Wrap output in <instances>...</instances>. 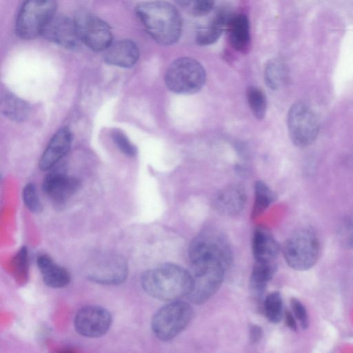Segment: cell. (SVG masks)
<instances>
[{
    "label": "cell",
    "instance_id": "cell-1",
    "mask_svg": "<svg viewBox=\"0 0 353 353\" xmlns=\"http://www.w3.org/2000/svg\"><path fill=\"white\" fill-rule=\"evenodd\" d=\"M141 282L148 294L165 301L188 296L192 288L190 272L173 263L162 264L145 271Z\"/></svg>",
    "mask_w": 353,
    "mask_h": 353
},
{
    "label": "cell",
    "instance_id": "cell-2",
    "mask_svg": "<svg viewBox=\"0 0 353 353\" xmlns=\"http://www.w3.org/2000/svg\"><path fill=\"white\" fill-rule=\"evenodd\" d=\"M137 14L150 37L161 45H172L180 38L182 21L177 9L171 3L161 1L141 3Z\"/></svg>",
    "mask_w": 353,
    "mask_h": 353
},
{
    "label": "cell",
    "instance_id": "cell-3",
    "mask_svg": "<svg viewBox=\"0 0 353 353\" xmlns=\"http://www.w3.org/2000/svg\"><path fill=\"white\" fill-rule=\"evenodd\" d=\"M188 256L190 263H210L226 270L232 262V252L227 237L214 229L201 232L191 241Z\"/></svg>",
    "mask_w": 353,
    "mask_h": 353
},
{
    "label": "cell",
    "instance_id": "cell-4",
    "mask_svg": "<svg viewBox=\"0 0 353 353\" xmlns=\"http://www.w3.org/2000/svg\"><path fill=\"white\" fill-rule=\"evenodd\" d=\"M283 254L292 269L305 271L312 268L320 254V243L316 232L309 228L298 230L285 242Z\"/></svg>",
    "mask_w": 353,
    "mask_h": 353
},
{
    "label": "cell",
    "instance_id": "cell-5",
    "mask_svg": "<svg viewBox=\"0 0 353 353\" xmlns=\"http://www.w3.org/2000/svg\"><path fill=\"white\" fill-rule=\"evenodd\" d=\"M205 81V72L196 60L181 57L174 60L165 74L168 88L178 94H193L203 87Z\"/></svg>",
    "mask_w": 353,
    "mask_h": 353
},
{
    "label": "cell",
    "instance_id": "cell-6",
    "mask_svg": "<svg viewBox=\"0 0 353 353\" xmlns=\"http://www.w3.org/2000/svg\"><path fill=\"white\" fill-rule=\"evenodd\" d=\"M56 0H26L16 20L19 37L31 39L41 34L44 28L55 15Z\"/></svg>",
    "mask_w": 353,
    "mask_h": 353
},
{
    "label": "cell",
    "instance_id": "cell-7",
    "mask_svg": "<svg viewBox=\"0 0 353 353\" xmlns=\"http://www.w3.org/2000/svg\"><path fill=\"white\" fill-rule=\"evenodd\" d=\"M192 316L193 310L190 304L174 301L155 313L152 319V330L159 339L170 341L188 325Z\"/></svg>",
    "mask_w": 353,
    "mask_h": 353
},
{
    "label": "cell",
    "instance_id": "cell-8",
    "mask_svg": "<svg viewBox=\"0 0 353 353\" xmlns=\"http://www.w3.org/2000/svg\"><path fill=\"white\" fill-rule=\"evenodd\" d=\"M190 264L192 288L187 297L191 303L200 305L207 301L221 287L226 270L215 263Z\"/></svg>",
    "mask_w": 353,
    "mask_h": 353
},
{
    "label": "cell",
    "instance_id": "cell-9",
    "mask_svg": "<svg viewBox=\"0 0 353 353\" xmlns=\"http://www.w3.org/2000/svg\"><path fill=\"white\" fill-rule=\"evenodd\" d=\"M287 123L290 138L297 147L303 148L310 145L319 134L318 118L305 102L298 101L291 106Z\"/></svg>",
    "mask_w": 353,
    "mask_h": 353
},
{
    "label": "cell",
    "instance_id": "cell-10",
    "mask_svg": "<svg viewBox=\"0 0 353 353\" xmlns=\"http://www.w3.org/2000/svg\"><path fill=\"white\" fill-rule=\"evenodd\" d=\"M74 21L81 41L91 50L104 51L112 42L109 26L93 14L79 11Z\"/></svg>",
    "mask_w": 353,
    "mask_h": 353
},
{
    "label": "cell",
    "instance_id": "cell-11",
    "mask_svg": "<svg viewBox=\"0 0 353 353\" xmlns=\"http://www.w3.org/2000/svg\"><path fill=\"white\" fill-rule=\"evenodd\" d=\"M90 279L103 284L117 285L122 283L128 274L125 261L114 254H102L94 259L88 265Z\"/></svg>",
    "mask_w": 353,
    "mask_h": 353
},
{
    "label": "cell",
    "instance_id": "cell-12",
    "mask_svg": "<svg viewBox=\"0 0 353 353\" xmlns=\"http://www.w3.org/2000/svg\"><path fill=\"white\" fill-rule=\"evenodd\" d=\"M112 322L110 312L105 308L89 305L81 308L74 317L77 332L84 336L95 338L105 334Z\"/></svg>",
    "mask_w": 353,
    "mask_h": 353
},
{
    "label": "cell",
    "instance_id": "cell-13",
    "mask_svg": "<svg viewBox=\"0 0 353 353\" xmlns=\"http://www.w3.org/2000/svg\"><path fill=\"white\" fill-rule=\"evenodd\" d=\"M43 182V190L56 203H63L78 190L80 183L68 176L63 166L52 167Z\"/></svg>",
    "mask_w": 353,
    "mask_h": 353
},
{
    "label": "cell",
    "instance_id": "cell-14",
    "mask_svg": "<svg viewBox=\"0 0 353 353\" xmlns=\"http://www.w3.org/2000/svg\"><path fill=\"white\" fill-rule=\"evenodd\" d=\"M41 34L49 41L70 50L77 48L81 41L74 21L63 15L55 14Z\"/></svg>",
    "mask_w": 353,
    "mask_h": 353
},
{
    "label": "cell",
    "instance_id": "cell-15",
    "mask_svg": "<svg viewBox=\"0 0 353 353\" xmlns=\"http://www.w3.org/2000/svg\"><path fill=\"white\" fill-rule=\"evenodd\" d=\"M245 201L244 188L240 185L234 184L219 191L212 200V206L222 215L235 216L241 212Z\"/></svg>",
    "mask_w": 353,
    "mask_h": 353
},
{
    "label": "cell",
    "instance_id": "cell-16",
    "mask_svg": "<svg viewBox=\"0 0 353 353\" xmlns=\"http://www.w3.org/2000/svg\"><path fill=\"white\" fill-rule=\"evenodd\" d=\"M72 141L71 132L68 127L59 129L52 137L39 161L42 171L50 170L67 153Z\"/></svg>",
    "mask_w": 353,
    "mask_h": 353
},
{
    "label": "cell",
    "instance_id": "cell-17",
    "mask_svg": "<svg viewBox=\"0 0 353 353\" xmlns=\"http://www.w3.org/2000/svg\"><path fill=\"white\" fill-rule=\"evenodd\" d=\"M104 51V60L106 63L122 68L133 66L139 57L137 46L128 39L112 42Z\"/></svg>",
    "mask_w": 353,
    "mask_h": 353
},
{
    "label": "cell",
    "instance_id": "cell-18",
    "mask_svg": "<svg viewBox=\"0 0 353 353\" xmlns=\"http://www.w3.org/2000/svg\"><path fill=\"white\" fill-rule=\"evenodd\" d=\"M254 261L276 262L279 245L271 232L263 226L255 228L252 241Z\"/></svg>",
    "mask_w": 353,
    "mask_h": 353
},
{
    "label": "cell",
    "instance_id": "cell-19",
    "mask_svg": "<svg viewBox=\"0 0 353 353\" xmlns=\"http://www.w3.org/2000/svg\"><path fill=\"white\" fill-rule=\"evenodd\" d=\"M37 264L46 285L53 288H63L70 281V274L63 267L58 265L49 255H40Z\"/></svg>",
    "mask_w": 353,
    "mask_h": 353
},
{
    "label": "cell",
    "instance_id": "cell-20",
    "mask_svg": "<svg viewBox=\"0 0 353 353\" xmlns=\"http://www.w3.org/2000/svg\"><path fill=\"white\" fill-rule=\"evenodd\" d=\"M226 28L233 48L239 51L245 52L250 41V25L247 17L244 14L230 16Z\"/></svg>",
    "mask_w": 353,
    "mask_h": 353
},
{
    "label": "cell",
    "instance_id": "cell-21",
    "mask_svg": "<svg viewBox=\"0 0 353 353\" xmlns=\"http://www.w3.org/2000/svg\"><path fill=\"white\" fill-rule=\"evenodd\" d=\"M276 270V262L254 261L250 280L251 292L256 299H261L268 283Z\"/></svg>",
    "mask_w": 353,
    "mask_h": 353
},
{
    "label": "cell",
    "instance_id": "cell-22",
    "mask_svg": "<svg viewBox=\"0 0 353 353\" xmlns=\"http://www.w3.org/2000/svg\"><path fill=\"white\" fill-rule=\"evenodd\" d=\"M230 17V15L224 12H219L206 28L198 32L196 42L201 46L210 45L216 42L226 28Z\"/></svg>",
    "mask_w": 353,
    "mask_h": 353
},
{
    "label": "cell",
    "instance_id": "cell-23",
    "mask_svg": "<svg viewBox=\"0 0 353 353\" xmlns=\"http://www.w3.org/2000/svg\"><path fill=\"white\" fill-rule=\"evenodd\" d=\"M265 82L272 90H279L286 85L289 73L287 66L282 61L274 59L269 61L265 68Z\"/></svg>",
    "mask_w": 353,
    "mask_h": 353
},
{
    "label": "cell",
    "instance_id": "cell-24",
    "mask_svg": "<svg viewBox=\"0 0 353 353\" xmlns=\"http://www.w3.org/2000/svg\"><path fill=\"white\" fill-rule=\"evenodd\" d=\"M1 112L10 119L23 121L30 114L28 103L12 94H6L1 99Z\"/></svg>",
    "mask_w": 353,
    "mask_h": 353
},
{
    "label": "cell",
    "instance_id": "cell-25",
    "mask_svg": "<svg viewBox=\"0 0 353 353\" xmlns=\"http://www.w3.org/2000/svg\"><path fill=\"white\" fill-rule=\"evenodd\" d=\"M254 192L255 199L252 213L253 217L263 213L275 199V194L263 181H256Z\"/></svg>",
    "mask_w": 353,
    "mask_h": 353
},
{
    "label": "cell",
    "instance_id": "cell-26",
    "mask_svg": "<svg viewBox=\"0 0 353 353\" xmlns=\"http://www.w3.org/2000/svg\"><path fill=\"white\" fill-rule=\"evenodd\" d=\"M263 308L267 319L272 323H279L283 316V305L281 295L278 292L270 293L264 300Z\"/></svg>",
    "mask_w": 353,
    "mask_h": 353
},
{
    "label": "cell",
    "instance_id": "cell-27",
    "mask_svg": "<svg viewBox=\"0 0 353 353\" xmlns=\"http://www.w3.org/2000/svg\"><path fill=\"white\" fill-rule=\"evenodd\" d=\"M247 100L253 115L258 119H263L267 110V100L263 90L254 86L247 90Z\"/></svg>",
    "mask_w": 353,
    "mask_h": 353
},
{
    "label": "cell",
    "instance_id": "cell-28",
    "mask_svg": "<svg viewBox=\"0 0 353 353\" xmlns=\"http://www.w3.org/2000/svg\"><path fill=\"white\" fill-rule=\"evenodd\" d=\"M338 236L345 248L353 250V214L342 221L338 230Z\"/></svg>",
    "mask_w": 353,
    "mask_h": 353
},
{
    "label": "cell",
    "instance_id": "cell-29",
    "mask_svg": "<svg viewBox=\"0 0 353 353\" xmlns=\"http://www.w3.org/2000/svg\"><path fill=\"white\" fill-rule=\"evenodd\" d=\"M23 200L26 208L32 212H41L42 205L34 184L28 183L25 185L23 190Z\"/></svg>",
    "mask_w": 353,
    "mask_h": 353
},
{
    "label": "cell",
    "instance_id": "cell-30",
    "mask_svg": "<svg viewBox=\"0 0 353 353\" xmlns=\"http://www.w3.org/2000/svg\"><path fill=\"white\" fill-rule=\"evenodd\" d=\"M111 137L122 153L129 157L136 155L137 152L136 147L131 143L128 137L122 131L114 130L111 133Z\"/></svg>",
    "mask_w": 353,
    "mask_h": 353
},
{
    "label": "cell",
    "instance_id": "cell-31",
    "mask_svg": "<svg viewBox=\"0 0 353 353\" xmlns=\"http://www.w3.org/2000/svg\"><path fill=\"white\" fill-rule=\"evenodd\" d=\"M290 305L294 317L303 329H307L309 326V318L304 305L299 299L292 298L290 300Z\"/></svg>",
    "mask_w": 353,
    "mask_h": 353
},
{
    "label": "cell",
    "instance_id": "cell-32",
    "mask_svg": "<svg viewBox=\"0 0 353 353\" xmlns=\"http://www.w3.org/2000/svg\"><path fill=\"white\" fill-rule=\"evenodd\" d=\"M214 1L215 0H193L188 8L194 16H204L211 11Z\"/></svg>",
    "mask_w": 353,
    "mask_h": 353
},
{
    "label": "cell",
    "instance_id": "cell-33",
    "mask_svg": "<svg viewBox=\"0 0 353 353\" xmlns=\"http://www.w3.org/2000/svg\"><path fill=\"white\" fill-rule=\"evenodd\" d=\"M250 340L251 343H257L262 336V330L257 325H250Z\"/></svg>",
    "mask_w": 353,
    "mask_h": 353
},
{
    "label": "cell",
    "instance_id": "cell-34",
    "mask_svg": "<svg viewBox=\"0 0 353 353\" xmlns=\"http://www.w3.org/2000/svg\"><path fill=\"white\" fill-rule=\"evenodd\" d=\"M284 316L287 326L292 330L296 331L297 330V325L293 314L290 311H286L284 313Z\"/></svg>",
    "mask_w": 353,
    "mask_h": 353
},
{
    "label": "cell",
    "instance_id": "cell-35",
    "mask_svg": "<svg viewBox=\"0 0 353 353\" xmlns=\"http://www.w3.org/2000/svg\"><path fill=\"white\" fill-rule=\"evenodd\" d=\"M193 0H174V1L182 7L188 8Z\"/></svg>",
    "mask_w": 353,
    "mask_h": 353
}]
</instances>
